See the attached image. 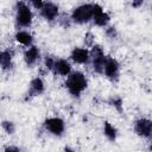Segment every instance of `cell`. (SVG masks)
<instances>
[{"label": "cell", "instance_id": "obj_19", "mask_svg": "<svg viewBox=\"0 0 152 152\" xmlns=\"http://www.w3.org/2000/svg\"><path fill=\"white\" fill-rule=\"evenodd\" d=\"M110 104L116 109V110H119V112H121L122 110V100H121V97H118V96H115V97H112L110 99Z\"/></svg>", "mask_w": 152, "mask_h": 152}, {"label": "cell", "instance_id": "obj_5", "mask_svg": "<svg viewBox=\"0 0 152 152\" xmlns=\"http://www.w3.org/2000/svg\"><path fill=\"white\" fill-rule=\"evenodd\" d=\"M44 128L50 134L61 137L65 131V124H64L63 119H61L58 116H51L44 121Z\"/></svg>", "mask_w": 152, "mask_h": 152}, {"label": "cell", "instance_id": "obj_16", "mask_svg": "<svg viewBox=\"0 0 152 152\" xmlns=\"http://www.w3.org/2000/svg\"><path fill=\"white\" fill-rule=\"evenodd\" d=\"M103 134L109 141H115L118 138V129L109 121H104L103 122Z\"/></svg>", "mask_w": 152, "mask_h": 152}, {"label": "cell", "instance_id": "obj_23", "mask_svg": "<svg viewBox=\"0 0 152 152\" xmlns=\"http://www.w3.org/2000/svg\"><path fill=\"white\" fill-rule=\"evenodd\" d=\"M4 151L5 152H19L20 151V147H18V146H6L5 148H4Z\"/></svg>", "mask_w": 152, "mask_h": 152}, {"label": "cell", "instance_id": "obj_6", "mask_svg": "<svg viewBox=\"0 0 152 152\" xmlns=\"http://www.w3.org/2000/svg\"><path fill=\"white\" fill-rule=\"evenodd\" d=\"M134 132L137 133V135L141 138L151 139L152 138V120L147 118H140L135 120Z\"/></svg>", "mask_w": 152, "mask_h": 152}, {"label": "cell", "instance_id": "obj_26", "mask_svg": "<svg viewBox=\"0 0 152 152\" xmlns=\"http://www.w3.org/2000/svg\"><path fill=\"white\" fill-rule=\"evenodd\" d=\"M151 11H152V6H151Z\"/></svg>", "mask_w": 152, "mask_h": 152}, {"label": "cell", "instance_id": "obj_25", "mask_svg": "<svg viewBox=\"0 0 152 152\" xmlns=\"http://www.w3.org/2000/svg\"><path fill=\"white\" fill-rule=\"evenodd\" d=\"M148 150H151L152 151V139L150 140V142H148Z\"/></svg>", "mask_w": 152, "mask_h": 152}, {"label": "cell", "instance_id": "obj_12", "mask_svg": "<svg viewBox=\"0 0 152 152\" xmlns=\"http://www.w3.org/2000/svg\"><path fill=\"white\" fill-rule=\"evenodd\" d=\"M39 57H40V51L37 46L34 45H31L28 46L25 52H24V62L27 66H33L38 61H39Z\"/></svg>", "mask_w": 152, "mask_h": 152}, {"label": "cell", "instance_id": "obj_22", "mask_svg": "<svg viewBox=\"0 0 152 152\" xmlns=\"http://www.w3.org/2000/svg\"><path fill=\"white\" fill-rule=\"evenodd\" d=\"M30 2L32 4V6L36 8V10H40L43 6H44V0H30Z\"/></svg>", "mask_w": 152, "mask_h": 152}, {"label": "cell", "instance_id": "obj_13", "mask_svg": "<svg viewBox=\"0 0 152 152\" xmlns=\"http://www.w3.org/2000/svg\"><path fill=\"white\" fill-rule=\"evenodd\" d=\"M14 39L18 44H20L23 46H26V48L33 45V36L28 31H25V30L17 31L15 34H14Z\"/></svg>", "mask_w": 152, "mask_h": 152}, {"label": "cell", "instance_id": "obj_20", "mask_svg": "<svg viewBox=\"0 0 152 152\" xmlns=\"http://www.w3.org/2000/svg\"><path fill=\"white\" fill-rule=\"evenodd\" d=\"M106 36L109 38V39H116L118 37V31L114 26H109L106 28Z\"/></svg>", "mask_w": 152, "mask_h": 152}, {"label": "cell", "instance_id": "obj_21", "mask_svg": "<svg viewBox=\"0 0 152 152\" xmlns=\"http://www.w3.org/2000/svg\"><path fill=\"white\" fill-rule=\"evenodd\" d=\"M84 44L87 46H93L94 45V34L91 32H87L86 36H84Z\"/></svg>", "mask_w": 152, "mask_h": 152}, {"label": "cell", "instance_id": "obj_1", "mask_svg": "<svg viewBox=\"0 0 152 152\" xmlns=\"http://www.w3.org/2000/svg\"><path fill=\"white\" fill-rule=\"evenodd\" d=\"M88 81L83 72L81 71H71L69 76H66L65 88L74 97H78L87 88Z\"/></svg>", "mask_w": 152, "mask_h": 152}, {"label": "cell", "instance_id": "obj_18", "mask_svg": "<svg viewBox=\"0 0 152 152\" xmlns=\"http://www.w3.org/2000/svg\"><path fill=\"white\" fill-rule=\"evenodd\" d=\"M56 62H57V59L53 57V56H46L45 57V59H44V66L46 68V70L48 71H53V69H55V65H56Z\"/></svg>", "mask_w": 152, "mask_h": 152}, {"label": "cell", "instance_id": "obj_14", "mask_svg": "<svg viewBox=\"0 0 152 152\" xmlns=\"http://www.w3.org/2000/svg\"><path fill=\"white\" fill-rule=\"evenodd\" d=\"M0 64L2 71L10 70L13 66V51L11 49H5L0 53Z\"/></svg>", "mask_w": 152, "mask_h": 152}, {"label": "cell", "instance_id": "obj_3", "mask_svg": "<svg viewBox=\"0 0 152 152\" xmlns=\"http://www.w3.org/2000/svg\"><path fill=\"white\" fill-rule=\"evenodd\" d=\"M70 19L75 24H87L93 20V5L83 4L72 10Z\"/></svg>", "mask_w": 152, "mask_h": 152}, {"label": "cell", "instance_id": "obj_4", "mask_svg": "<svg viewBox=\"0 0 152 152\" xmlns=\"http://www.w3.org/2000/svg\"><path fill=\"white\" fill-rule=\"evenodd\" d=\"M106 58H107V56L104 55V51L101 48V45L94 44L91 46V50H90V59H91L93 70L96 74H103Z\"/></svg>", "mask_w": 152, "mask_h": 152}, {"label": "cell", "instance_id": "obj_7", "mask_svg": "<svg viewBox=\"0 0 152 152\" xmlns=\"http://www.w3.org/2000/svg\"><path fill=\"white\" fill-rule=\"evenodd\" d=\"M119 72H120L119 62L115 58L107 56L104 62V68H103V75L110 81H116L119 78Z\"/></svg>", "mask_w": 152, "mask_h": 152}, {"label": "cell", "instance_id": "obj_15", "mask_svg": "<svg viewBox=\"0 0 152 152\" xmlns=\"http://www.w3.org/2000/svg\"><path fill=\"white\" fill-rule=\"evenodd\" d=\"M53 72L66 77V76H69L71 74V64L69 63V61H66L64 58H58L57 62H56Z\"/></svg>", "mask_w": 152, "mask_h": 152}, {"label": "cell", "instance_id": "obj_10", "mask_svg": "<svg viewBox=\"0 0 152 152\" xmlns=\"http://www.w3.org/2000/svg\"><path fill=\"white\" fill-rule=\"evenodd\" d=\"M70 58L77 64H86L90 59V51L86 48H74L70 53Z\"/></svg>", "mask_w": 152, "mask_h": 152}, {"label": "cell", "instance_id": "obj_17", "mask_svg": "<svg viewBox=\"0 0 152 152\" xmlns=\"http://www.w3.org/2000/svg\"><path fill=\"white\" fill-rule=\"evenodd\" d=\"M2 129L8 134V135H12L14 132H15V124L13 121H10V120H4L2 124Z\"/></svg>", "mask_w": 152, "mask_h": 152}, {"label": "cell", "instance_id": "obj_9", "mask_svg": "<svg viewBox=\"0 0 152 152\" xmlns=\"http://www.w3.org/2000/svg\"><path fill=\"white\" fill-rule=\"evenodd\" d=\"M59 14V8L56 4L49 1L45 2L44 6L40 8V15L46 20V21H52L55 20Z\"/></svg>", "mask_w": 152, "mask_h": 152}, {"label": "cell", "instance_id": "obj_2", "mask_svg": "<svg viewBox=\"0 0 152 152\" xmlns=\"http://www.w3.org/2000/svg\"><path fill=\"white\" fill-rule=\"evenodd\" d=\"M33 14L30 7L24 1H18L15 4V23L19 27H30L32 24Z\"/></svg>", "mask_w": 152, "mask_h": 152}, {"label": "cell", "instance_id": "obj_8", "mask_svg": "<svg viewBox=\"0 0 152 152\" xmlns=\"http://www.w3.org/2000/svg\"><path fill=\"white\" fill-rule=\"evenodd\" d=\"M110 18L108 13L103 11V8L99 4H93V21L96 26L106 27L109 23Z\"/></svg>", "mask_w": 152, "mask_h": 152}, {"label": "cell", "instance_id": "obj_24", "mask_svg": "<svg viewBox=\"0 0 152 152\" xmlns=\"http://www.w3.org/2000/svg\"><path fill=\"white\" fill-rule=\"evenodd\" d=\"M144 4V0H132V7L133 8H140Z\"/></svg>", "mask_w": 152, "mask_h": 152}, {"label": "cell", "instance_id": "obj_11", "mask_svg": "<svg viewBox=\"0 0 152 152\" xmlns=\"http://www.w3.org/2000/svg\"><path fill=\"white\" fill-rule=\"evenodd\" d=\"M44 90H45L44 81L39 76H37V77H34V78L31 80L30 87H28V91H27L26 95L28 96V99L30 97H34V96H38V95L43 94Z\"/></svg>", "mask_w": 152, "mask_h": 152}]
</instances>
